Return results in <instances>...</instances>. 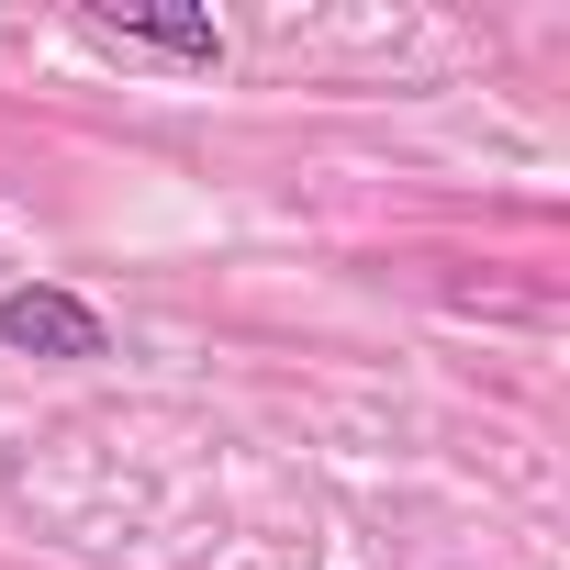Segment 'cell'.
<instances>
[{
	"mask_svg": "<svg viewBox=\"0 0 570 570\" xmlns=\"http://www.w3.org/2000/svg\"><path fill=\"white\" fill-rule=\"evenodd\" d=\"M0 347H12V358H57V370H79V358H112L101 314H90L79 292H46V279L0 292Z\"/></svg>",
	"mask_w": 570,
	"mask_h": 570,
	"instance_id": "1",
	"label": "cell"
},
{
	"mask_svg": "<svg viewBox=\"0 0 570 570\" xmlns=\"http://www.w3.org/2000/svg\"><path fill=\"white\" fill-rule=\"evenodd\" d=\"M79 35H90V46H112V57L224 68V35H213V12H79Z\"/></svg>",
	"mask_w": 570,
	"mask_h": 570,
	"instance_id": "2",
	"label": "cell"
}]
</instances>
